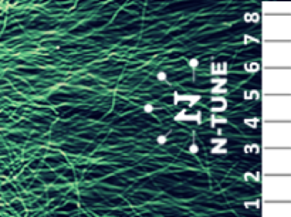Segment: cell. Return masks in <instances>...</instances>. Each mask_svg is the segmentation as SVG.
<instances>
[{
    "label": "cell",
    "mask_w": 291,
    "mask_h": 217,
    "mask_svg": "<svg viewBox=\"0 0 291 217\" xmlns=\"http://www.w3.org/2000/svg\"><path fill=\"white\" fill-rule=\"evenodd\" d=\"M263 148H291V122L287 121H264Z\"/></svg>",
    "instance_id": "obj_1"
},
{
    "label": "cell",
    "mask_w": 291,
    "mask_h": 217,
    "mask_svg": "<svg viewBox=\"0 0 291 217\" xmlns=\"http://www.w3.org/2000/svg\"><path fill=\"white\" fill-rule=\"evenodd\" d=\"M261 163L264 175H291V148H264Z\"/></svg>",
    "instance_id": "obj_2"
},
{
    "label": "cell",
    "mask_w": 291,
    "mask_h": 217,
    "mask_svg": "<svg viewBox=\"0 0 291 217\" xmlns=\"http://www.w3.org/2000/svg\"><path fill=\"white\" fill-rule=\"evenodd\" d=\"M261 189L264 201H291V175H264Z\"/></svg>",
    "instance_id": "obj_3"
},
{
    "label": "cell",
    "mask_w": 291,
    "mask_h": 217,
    "mask_svg": "<svg viewBox=\"0 0 291 217\" xmlns=\"http://www.w3.org/2000/svg\"><path fill=\"white\" fill-rule=\"evenodd\" d=\"M263 67L291 68V41H264Z\"/></svg>",
    "instance_id": "obj_4"
},
{
    "label": "cell",
    "mask_w": 291,
    "mask_h": 217,
    "mask_svg": "<svg viewBox=\"0 0 291 217\" xmlns=\"http://www.w3.org/2000/svg\"><path fill=\"white\" fill-rule=\"evenodd\" d=\"M263 94L291 95V68H264Z\"/></svg>",
    "instance_id": "obj_5"
},
{
    "label": "cell",
    "mask_w": 291,
    "mask_h": 217,
    "mask_svg": "<svg viewBox=\"0 0 291 217\" xmlns=\"http://www.w3.org/2000/svg\"><path fill=\"white\" fill-rule=\"evenodd\" d=\"M261 33L264 41H291V16H264Z\"/></svg>",
    "instance_id": "obj_6"
},
{
    "label": "cell",
    "mask_w": 291,
    "mask_h": 217,
    "mask_svg": "<svg viewBox=\"0 0 291 217\" xmlns=\"http://www.w3.org/2000/svg\"><path fill=\"white\" fill-rule=\"evenodd\" d=\"M263 119L291 121V95L263 96Z\"/></svg>",
    "instance_id": "obj_7"
},
{
    "label": "cell",
    "mask_w": 291,
    "mask_h": 217,
    "mask_svg": "<svg viewBox=\"0 0 291 217\" xmlns=\"http://www.w3.org/2000/svg\"><path fill=\"white\" fill-rule=\"evenodd\" d=\"M261 211L264 217H290L291 201H264Z\"/></svg>",
    "instance_id": "obj_8"
},
{
    "label": "cell",
    "mask_w": 291,
    "mask_h": 217,
    "mask_svg": "<svg viewBox=\"0 0 291 217\" xmlns=\"http://www.w3.org/2000/svg\"><path fill=\"white\" fill-rule=\"evenodd\" d=\"M261 9L264 16H291L290 1H264Z\"/></svg>",
    "instance_id": "obj_9"
},
{
    "label": "cell",
    "mask_w": 291,
    "mask_h": 217,
    "mask_svg": "<svg viewBox=\"0 0 291 217\" xmlns=\"http://www.w3.org/2000/svg\"><path fill=\"white\" fill-rule=\"evenodd\" d=\"M185 119H193V121H197V122H200V112L194 113V115H189L187 116V113H186V109H182V112L179 113L178 116H176V121H185Z\"/></svg>",
    "instance_id": "obj_10"
},
{
    "label": "cell",
    "mask_w": 291,
    "mask_h": 217,
    "mask_svg": "<svg viewBox=\"0 0 291 217\" xmlns=\"http://www.w3.org/2000/svg\"><path fill=\"white\" fill-rule=\"evenodd\" d=\"M227 70V65L223 63V64H213L212 65V72L213 74H225Z\"/></svg>",
    "instance_id": "obj_11"
},
{
    "label": "cell",
    "mask_w": 291,
    "mask_h": 217,
    "mask_svg": "<svg viewBox=\"0 0 291 217\" xmlns=\"http://www.w3.org/2000/svg\"><path fill=\"white\" fill-rule=\"evenodd\" d=\"M199 96H187V95H175V102H179V101H189V102H196Z\"/></svg>",
    "instance_id": "obj_12"
},
{
    "label": "cell",
    "mask_w": 291,
    "mask_h": 217,
    "mask_svg": "<svg viewBox=\"0 0 291 217\" xmlns=\"http://www.w3.org/2000/svg\"><path fill=\"white\" fill-rule=\"evenodd\" d=\"M259 64L257 63H250V64H247L246 65V70L247 71H259Z\"/></svg>",
    "instance_id": "obj_13"
},
{
    "label": "cell",
    "mask_w": 291,
    "mask_h": 217,
    "mask_svg": "<svg viewBox=\"0 0 291 217\" xmlns=\"http://www.w3.org/2000/svg\"><path fill=\"white\" fill-rule=\"evenodd\" d=\"M192 67H193V68L196 67V60H193V61H192Z\"/></svg>",
    "instance_id": "obj_14"
}]
</instances>
